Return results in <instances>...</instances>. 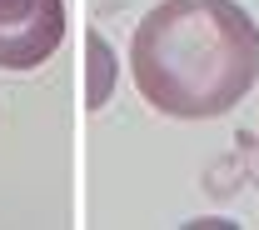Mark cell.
Wrapping results in <instances>:
<instances>
[{"mask_svg": "<svg viewBox=\"0 0 259 230\" xmlns=\"http://www.w3.org/2000/svg\"><path fill=\"white\" fill-rule=\"evenodd\" d=\"M85 50H90V90H85V105H90V110H105V105H110V90H115V70H120V60H115L110 40H105L100 30L85 35Z\"/></svg>", "mask_w": 259, "mask_h": 230, "instance_id": "3957f363", "label": "cell"}, {"mask_svg": "<svg viewBox=\"0 0 259 230\" xmlns=\"http://www.w3.org/2000/svg\"><path fill=\"white\" fill-rule=\"evenodd\" d=\"M65 40V0H0V70H40Z\"/></svg>", "mask_w": 259, "mask_h": 230, "instance_id": "7a4b0ae2", "label": "cell"}, {"mask_svg": "<svg viewBox=\"0 0 259 230\" xmlns=\"http://www.w3.org/2000/svg\"><path fill=\"white\" fill-rule=\"evenodd\" d=\"M130 75L150 110L214 120L259 80V25L234 0H160L130 40Z\"/></svg>", "mask_w": 259, "mask_h": 230, "instance_id": "6da1fadb", "label": "cell"}]
</instances>
